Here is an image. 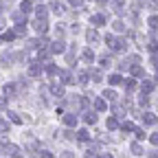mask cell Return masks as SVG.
Segmentation results:
<instances>
[{
  "label": "cell",
  "instance_id": "1",
  "mask_svg": "<svg viewBox=\"0 0 158 158\" xmlns=\"http://www.w3.org/2000/svg\"><path fill=\"white\" fill-rule=\"evenodd\" d=\"M33 27H35V31H37L40 35H44V33L48 31V24H46V18H37L35 22H33Z\"/></svg>",
  "mask_w": 158,
  "mask_h": 158
},
{
  "label": "cell",
  "instance_id": "2",
  "mask_svg": "<svg viewBox=\"0 0 158 158\" xmlns=\"http://www.w3.org/2000/svg\"><path fill=\"white\" fill-rule=\"evenodd\" d=\"M125 46H127V44H125V40H116V37H114V44H112L110 48H112V51H116V53H123V51H125Z\"/></svg>",
  "mask_w": 158,
  "mask_h": 158
},
{
  "label": "cell",
  "instance_id": "3",
  "mask_svg": "<svg viewBox=\"0 0 158 158\" xmlns=\"http://www.w3.org/2000/svg\"><path fill=\"white\" fill-rule=\"evenodd\" d=\"M64 48H66V44L62 42V37H59L57 42H53V44H51V53H64Z\"/></svg>",
  "mask_w": 158,
  "mask_h": 158
},
{
  "label": "cell",
  "instance_id": "4",
  "mask_svg": "<svg viewBox=\"0 0 158 158\" xmlns=\"http://www.w3.org/2000/svg\"><path fill=\"white\" fill-rule=\"evenodd\" d=\"M77 118H79V116L70 112V114H66V116H64V123H66L68 127H73V125H77Z\"/></svg>",
  "mask_w": 158,
  "mask_h": 158
},
{
  "label": "cell",
  "instance_id": "5",
  "mask_svg": "<svg viewBox=\"0 0 158 158\" xmlns=\"http://www.w3.org/2000/svg\"><path fill=\"white\" fill-rule=\"evenodd\" d=\"M86 37H88V42H90V44H97V42H99V33H97L94 29H88Z\"/></svg>",
  "mask_w": 158,
  "mask_h": 158
},
{
  "label": "cell",
  "instance_id": "6",
  "mask_svg": "<svg viewBox=\"0 0 158 158\" xmlns=\"http://www.w3.org/2000/svg\"><path fill=\"white\" fill-rule=\"evenodd\" d=\"M59 77H62V84H75L73 81V75L68 70H59Z\"/></svg>",
  "mask_w": 158,
  "mask_h": 158
},
{
  "label": "cell",
  "instance_id": "7",
  "mask_svg": "<svg viewBox=\"0 0 158 158\" xmlns=\"http://www.w3.org/2000/svg\"><path fill=\"white\" fill-rule=\"evenodd\" d=\"M5 152H7L9 156H13V158H20V156H22V154H20V149H18L15 145H7V147H5Z\"/></svg>",
  "mask_w": 158,
  "mask_h": 158
},
{
  "label": "cell",
  "instance_id": "8",
  "mask_svg": "<svg viewBox=\"0 0 158 158\" xmlns=\"http://www.w3.org/2000/svg\"><path fill=\"white\" fill-rule=\"evenodd\" d=\"M51 92H53L55 97H62V94H64V86H62V84H51Z\"/></svg>",
  "mask_w": 158,
  "mask_h": 158
},
{
  "label": "cell",
  "instance_id": "9",
  "mask_svg": "<svg viewBox=\"0 0 158 158\" xmlns=\"http://www.w3.org/2000/svg\"><path fill=\"white\" fill-rule=\"evenodd\" d=\"M13 20H15L18 24H24V22H27V13H22V9H20V11L13 13Z\"/></svg>",
  "mask_w": 158,
  "mask_h": 158
},
{
  "label": "cell",
  "instance_id": "10",
  "mask_svg": "<svg viewBox=\"0 0 158 158\" xmlns=\"http://www.w3.org/2000/svg\"><path fill=\"white\" fill-rule=\"evenodd\" d=\"M29 75H31V77L42 75V66H40V64H31V66H29Z\"/></svg>",
  "mask_w": 158,
  "mask_h": 158
},
{
  "label": "cell",
  "instance_id": "11",
  "mask_svg": "<svg viewBox=\"0 0 158 158\" xmlns=\"http://www.w3.org/2000/svg\"><path fill=\"white\" fill-rule=\"evenodd\" d=\"M84 121H86L88 125L97 123V114H94V112H84Z\"/></svg>",
  "mask_w": 158,
  "mask_h": 158
},
{
  "label": "cell",
  "instance_id": "12",
  "mask_svg": "<svg viewBox=\"0 0 158 158\" xmlns=\"http://www.w3.org/2000/svg\"><path fill=\"white\" fill-rule=\"evenodd\" d=\"M51 9H53L57 15H62V13H64V5H62V2H57V0H55V2H51Z\"/></svg>",
  "mask_w": 158,
  "mask_h": 158
},
{
  "label": "cell",
  "instance_id": "13",
  "mask_svg": "<svg viewBox=\"0 0 158 158\" xmlns=\"http://www.w3.org/2000/svg\"><path fill=\"white\" fill-rule=\"evenodd\" d=\"M92 24L94 27H103L106 24V15H92Z\"/></svg>",
  "mask_w": 158,
  "mask_h": 158
},
{
  "label": "cell",
  "instance_id": "14",
  "mask_svg": "<svg viewBox=\"0 0 158 158\" xmlns=\"http://www.w3.org/2000/svg\"><path fill=\"white\" fill-rule=\"evenodd\" d=\"M143 121H145L147 125H154V123H156V116H154L152 112H145V114H143Z\"/></svg>",
  "mask_w": 158,
  "mask_h": 158
},
{
  "label": "cell",
  "instance_id": "15",
  "mask_svg": "<svg viewBox=\"0 0 158 158\" xmlns=\"http://www.w3.org/2000/svg\"><path fill=\"white\" fill-rule=\"evenodd\" d=\"M94 110L97 112H103L106 110V101H103V99H94Z\"/></svg>",
  "mask_w": 158,
  "mask_h": 158
},
{
  "label": "cell",
  "instance_id": "16",
  "mask_svg": "<svg viewBox=\"0 0 158 158\" xmlns=\"http://www.w3.org/2000/svg\"><path fill=\"white\" fill-rule=\"evenodd\" d=\"M77 138H79V141H84V143H86V141H90L88 130H79V132H77Z\"/></svg>",
  "mask_w": 158,
  "mask_h": 158
},
{
  "label": "cell",
  "instance_id": "17",
  "mask_svg": "<svg viewBox=\"0 0 158 158\" xmlns=\"http://www.w3.org/2000/svg\"><path fill=\"white\" fill-rule=\"evenodd\" d=\"M46 75L55 77V75H59V68H57V66H53V64H46Z\"/></svg>",
  "mask_w": 158,
  "mask_h": 158
},
{
  "label": "cell",
  "instance_id": "18",
  "mask_svg": "<svg viewBox=\"0 0 158 158\" xmlns=\"http://www.w3.org/2000/svg\"><path fill=\"white\" fill-rule=\"evenodd\" d=\"M108 81H110V86H118V84L123 81V79H121V75H110Z\"/></svg>",
  "mask_w": 158,
  "mask_h": 158
},
{
  "label": "cell",
  "instance_id": "19",
  "mask_svg": "<svg viewBox=\"0 0 158 158\" xmlns=\"http://www.w3.org/2000/svg\"><path fill=\"white\" fill-rule=\"evenodd\" d=\"M103 99H110V101L114 103L116 101V92L114 90H103Z\"/></svg>",
  "mask_w": 158,
  "mask_h": 158
},
{
  "label": "cell",
  "instance_id": "20",
  "mask_svg": "<svg viewBox=\"0 0 158 158\" xmlns=\"http://www.w3.org/2000/svg\"><path fill=\"white\" fill-rule=\"evenodd\" d=\"M35 13H37V18H46V13H48V9H46L44 5H40V7L35 9Z\"/></svg>",
  "mask_w": 158,
  "mask_h": 158
},
{
  "label": "cell",
  "instance_id": "21",
  "mask_svg": "<svg viewBox=\"0 0 158 158\" xmlns=\"http://www.w3.org/2000/svg\"><path fill=\"white\" fill-rule=\"evenodd\" d=\"M132 75H134V77H143L145 73H143V68L138 66V64H134V66H132Z\"/></svg>",
  "mask_w": 158,
  "mask_h": 158
},
{
  "label": "cell",
  "instance_id": "22",
  "mask_svg": "<svg viewBox=\"0 0 158 158\" xmlns=\"http://www.w3.org/2000/svg\"><path fill=\"white\" fill-rule=\"evenodd\" d=\"M130 149H132V154H134V156H141V154H143V147L138 145V143H132V147H130Z\"/></svg>",
  "mask_w": 158,
  "mask_h": 158
},
{
  "label": "cell",
  "instance_id": "23",
  "mask_svg": "<svg viewBox=\"0 0 158 158\" xmlns=\"http://www.w3.org/2000/svg\"><path fill=\"white\" fill-rule=\"evenodd\" d=\"M147 27H149V29H152V31H156V29H158V18H156V15H154V18H149V20H147Z\"/></svg>",
  "mask_w": 158,
  "mask_h": 158
},
{
  "label": "cell",
  "instance_id": "24",
  "mask_svg": "<svg viewBox=\"0 0 158 158\" xmlns=\"http://www.w3.org/2000/svg\"><path fill=\"white\" fill-rule=\"evenodd\" d=\"M141 90H143V92H152V90H154V84H152V81H143V84H141Z\"/></svg>",
  "mask_w": 158,
  "mask_h": 158
},
{
  "label": "cell",
  "instance_id": "25",
  "mask_svg": "<svg viewBox=\"0 0 158 158\" xmlns=\"http://www.w3.org/2000/svg\"><path fill=\"white\" fill-rule=\"evenodd\" d=\"M24 33H27V22H24V24H18V27H15V35H24Z\"/></svg>",
  "mask_w": 158,
  "mask_h": 158
},
{
  "label": "cell",
  "instance_id": "26",
  "mask_svg": "<svg viewBox=\"0 0 158 158\" xmlns=\"http://www.w3.org/2000/svg\"><path fill=\"white\" fill-rule=\"evenodd\" d=\"M13 37H15V31H5V35H2V40H5V42H11Z\"/></svg>",
  "mask_w": 158,
  "mask_h": 158
},
{
  "label": "cell",
  "instance_id": "27",
  "mask_svg": "<svg viewBox=\"0 0 158 158\" xmlns=\"http://www.w3.org/2000/svg\"><path fill=\"white\" fill-rule=\"evenodd\" d=\"M84 59H86V62H92V59H94V53H92L90 48H86V51H84Z\"/></svg>",
  "mask_w": 158,
  "mask_h": 158
},
{
  "label": "cell",
  "instance_id": "28",
  "mask_svg": "<svg viewBox=\"0 0 158 158\" xmlns=\"http://www.w3.org/2000/svg\"><path fill=\"white\" fill-rule=\"evenodd\" d=\"M90 77H92V81H94V84H97V81H101V70H92Z\"/></svg>",
  "mask_w": 158,
  "mask_h": 158
},
{
  "label": "cell",
  "instance_id": "29",
  "mask_svg": "<svg viewBox=\"0 0 158 158\" xmlns=\"http://www.w3.org/2000/svg\"><path fill=\"white\" fill-rule=\"evenodd\" d=\"M121 130H123V132H134L136 127H134V123L130 121V123H123V125H121Z\"/></svg>",
  "mask_w": 158,
  "mask_h": 158
},
{
  "label": "cell",
  "instance_id": "30",
  "mask_svg": "<svg viewBox=\"0 0 158 158\" xmlns=\"http://www.w3.org/2000/svg\"><path fill=\"white\" fill-rule=\"evenodd\" d=\"M11 62H13V57L5 53V55H2V66H11Z\"/></svg>",
  "mask_w": 158,
  "mask_h": 158
},
{
  "label": "cell",
  "instance_id": "31",
  "mask_svg": "<svg viewBox=\"0 0 158 158\" xmlns=\"http://www.w3.org/2000/svg\"><path fill=\"white\" fill-rule=\"evenodd\" d=\"M134 134H136V138H138V141H143V138H147L145 130H134Z\"/></svg>",
  "mask_w": 158,
  "mask_h": 158
},
{
  "label": "cell",
  "instance_id": "32",
  "mask_svg": "<svg viewBox=\"0 0 158 158\" xmlns=\"http://www.w3.org/2000/svg\"><path fill=\"white\" fill-rule=\"evenodd\" d=\"M55 29H57V37H64V33H66V27L64 24H57Z\"/></svg>",
  "mask_w": 158,
  "mask_h": 158
},
{
  "label": "cell",
  "instance_id": "33",
  "mask_svg": "<svg viewBox=\"0 0 158 158\" xmlns=\"http://www.w3.org/2000/svg\"><path fill=\"white\" fill-rule=\"evenodd\" d=\"M108 127H110V130L118 127V121H116V118H112V116H110V118H108Z\"/></svg>",
  "mask_w": 158,
  "mask_h": 158
},
{
  "label": "cell",
  "instance_id": "34",
  "mask_svg": "<svg viewBox=\"0 0 158 158\" xmlns=\"http://www.w3.org/2000/svg\"><path fill=\"white\" fill-rule=\"evenodd\" d=\"M62 134H64V138H68V141L77 138V134H75V132H70V130H66V132H62Z\"/></svg>",
  "mask_w": 158,
  "mask_h": 158
},
{
  "label": "cell",
  "instance_id": "35",
  "mask_svg": "<svg viewBox=\"0 0 158 158\" xmlns=\"http://www.w3.org/2000/svg\"><path fill=\"white\" fill-rule=\"evenodd\" d=\"M138 103H141V106H147V103H149V99H147V92L138 97Z\"/></svg>",
  "mask_w": 158,
  "mask_h": 158
},
{
  "label": "cell",
  "instance_id": "36",
  "mask_svg": "<svg viewBox=\"0 0 158 158\" xmlns=\"http://www.w3.org/2000/svg\"><path fill=\"white\" fill-rule=\"evenodd\" d=\"M9 118H11L13 123H22V118H20V116H18L15 112H9Z\"/></svg>",
  "mask_w": 158,
  "mask_h": 158
},
{
  "label": "cell",
  "instance_id": "37",
  "mask_svg": "<svg viewBox=\"0 0 158 158\" xmlns=\"http://www.w3.org/2000/svg\"><path fill=\"white\" fill-rule=\"evenodd\" d=\"M13 92H15V88H13L11 84H7V86H5V94H7V97H11Z\"/></svg>",
  "mask_w": 158,
  "mask_h": 158
},
{
  "label": "cell",
  "instance_id": "38",
  "mask_svg": "<svg viewBox=\"0 0 158 158\" xmlns=\"http://www.w3.org/2000/svg\"><path fill=\"white\" fill-rule=\"evenodd\" d=\"M112 29H114V31H125V27H123V22H118V20H116V22L112 24Z\"/></svg>",
  "mask_w": 158,
  "mask_h": 158
},
{
  "label": "cell",
  "instance_id": "39",
  "mask_svg": "<svg viewBox=\"0 0 158 158\" xmlns=\"http://www.w3.org/2000/svg\"><path fill=\"white\" fill-rule=\"evenodd\" d=\"M114 114L123 116V114H125V108H123V106H114Z\"/></svg>",
  "mask_w": 158,
  "mask_h": 158
},
{
  "label": "cell",
  "instance_id": "40",
  "mask_svg": "<svg viewBox=\"0 0 158 158\" xmlns=\"http://www.w3.org/2000/svg\"><path fill=\"white\" fill-rule=\"evenodd\" d=\"M125 86H127V90H134V88H136V81H134V79H127Z\"/></svg>",
  "mask_w": 158,
  "mask_h": 158
},
{
  "label": "cell",
  "instance_id": "41",
  "mask_svg": "<svg viewBox=\"0 0 158 158\" xmlns=\"http://www.w3.org/2000/svg\"><path fill=\"white\" fill-rule=\"evenodd\" d=\"M79 84H88V75L86 73H79Z\"/></svg>",
  "mask_w": 158,
  "mask_h": 158
},
{
  "label": "cell",
  "instance_id": "42",
  "mask_svg": "<svg viewBox=\"0 0 158 158\" xmlns=\"http://www.w3.org/2000/svg\"><path fill=\"white\" fill-rule=\"evenodd\" d=\"M9 130V123L7 121H2V118H0V132H7Z\"/></svg>",
  "mask_w": 158,
  "mask_h": 158
},
{
  "label": "cell",
  "instance_id": "43",
  "mask_svg": "<svg viewBox=\"0 0 158 158\" xmlns=\"http://www.w3.org/2000/svg\"><path fill=\"white\" fill-rule=\"evenodd\" d=\"M20 9H22V11L27 13V11L31 9V2H29V0H24V2H22V7H20Z\"/></svg>",
  "mask_w": 158,
  "mask_h": 158
},
{
  "label": "cell",
  "instance_id": "44",
  "mask_svg": "<svg viewBox=\"0 0 158 158\" xmlns=\"http://www.w3.org/2000/svg\"><path fill=\"white\" fill-rule=\"evenodd\" d=\"M66 62H68V64H75V53H68V55H66Z\"/></svg>",
  "mask_w": 158,
  "mask_h": 158
},
{
  "label": "cell",
  "instance_id": "45",
  "mask_svg": "<svg viewBox=\"0 0 158 158\" xmlns=\"http://www.w3.org/2000/svg\"><path fill=\"white\" fill-rule=\"evenodd\" d=\"M149 143H152V145H158V134H152V136H149Z\"/></svg>",
  "mask_w": 158,
  "mask_h": 158
},
{
  "label": "cell",
  "instance_id": "46",
  "mask_svg": "<svg viewBox=\"0 0 158 158\" xmlns=\"http://www.w3.org/2000/svg\"><path fill=\"white\" fill-rule=\"evenodd\" d=\"M59 158H75V154H73V152H64V154L59 156Z\"/></svg>",
  "mask_w": 158,
  "mask_h": 158
},
{
  "label": "cell",
  "instance_id": "47",
  "mask_svg": "<svg viewBox=\"0 0 158 158\" xmlns=\"http://www.w3.org/2000/svg\"><path fill=\"white\" fill-rule=\"evenodd\" d=\"M0 110H7V101H5L2 97H0Z\"/></svg>",
  "mask_w": 158,
  "mask_h": 158
},
{
  "label": "cell",
  "instance_id": "48",
  "mask_svg": "<svg viewBox=\"0 0 158 158\" xmlns=\"http://www.w3.org/2000/svg\"><path fill=\"white\" fill-rule=\"evenodd\" d=\"M42 158H55V156H53L51 152H42Z\"/></svg>",
  "mask_w": 158,
  "mask_h": 158
},
{
  "label": "cell",
  "instance_id": "49",
  "mask_svg": "<svg viewBox=\"0 0 158 158\" xmlns=\"http://www.w3.org/2000/svg\"><path fill=\"white\" fill-rule=\"evenodd\" d=\"M70 5L73 7H79V5H81V0H70Z\"/></svg>",
  "mask_w": 158,
  "mask_h": 158
},
{
  "label": "cell",
  "instance_id": "50",
  "mask_svg": "<svg viewBox=\"0 0 158 158\" xmlns=\"http://www.w3.org/2000/svg\"><path fill=\"white\" fill-rule=\"evenodd\" d=\"M149 5H152L154 9H158V0H149Z\"/></svg>",
  "mask_w": 158,
  "mask_h": 158
},
{
  "label": "cell",
  "instance_id": "51",
  "mask_svg": "<svg viewBox=\"0 0 158 158\" xmlns=\"http://www.w3.org/2000/svg\"><path fill=\"white\" fill-rule=\"evenodd\" d=\"M86 158H99V156H97V154H92V152H88V154H86Z\"/></svg>",
  "mask_w": 158,
  "mask_h": 158
},
{
  "label": "cell",
  "instance_id": "52",
  "mask_svg": "<svg viewBox=\"0 0 158 158\" xmlns=\"http://www.w3.org/2000/svg\"><path fill=\"white\" fill-rule=\"evenodd\" d=\"M149 158H158V152H149Z\"/></svg>",
  "mask_w": 158,
  "mask_h": 158
},
{
  "label": "cell",
  "instance_id": "53",
  "mask_svg": "<svg viewBox=\"0 0 158 158\" xmlns=\"http://www.w3.org/2000/svg\"><path fill=\"white\" fill-rule=\"evenodd\" d=\"M103 158H112V156H110V154H106V156H103Z\"/></svg>",
  "mask_w": 158,
  "mask_h": 158
},
{
  "label": "cell",
  "instance_id": "54",
  "mask_svg": "<svg viewBox=\"0 0 158 158\" xmlns=\"http://www.w3.org/2000/svg\"><path fill=\"white\" fill-rule=\"evenodd\" d=\"M97 2H108V0H97Z\"/></svg>",
  "mask_w": 158,
  "mask_h": 158
},
{
  "label": "cell",
  "instance_id": "55",
  "mask_svg": "<svg viewBox=\"0 0 158 158\" xmlns=\"http://www.w3.org/2000/svg\"><path fill=\"white\" fill-rule=\"evenodd\" d=\"M156 108H158V101H156Z\"/></svg>",
  "mask_w": 158,
  "mask_h": 158
},
{
  "label": "cell",
  "instance_id": "56",
  "mask_svg": "<svg viewBox=\"0 0 158 158\" xmlns=\"http://www.w3.org/2000/svg\"><path fill=\"white\" fill-rule=\"evenodd\" d=\"M0 11H2V7H0Z\"/></svg>",
  "mask_w": 158,
  "mask_h": 158
}]
</instances>
